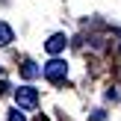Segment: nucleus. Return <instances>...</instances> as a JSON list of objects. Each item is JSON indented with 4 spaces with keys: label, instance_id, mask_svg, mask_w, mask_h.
Returning a JSON list of instances; mask_svg holds the SVG:
<instances>
[{
    "label": "nucleus",
    "instance_id": "nucleus-1",
    "mask_svg": "<svg viewBox=\"0 0 121 121\" xmlns=\"http://www.w3.org/2000/svg\"><path fill=\"white\" fill-rule=\"evenodd\" d=\"M44 77L53 83V86H59V83H65V77H68V65H65L62 59H56V56H53L50 62L44 65Z\"/></svg>",
    "mask_w": 121,
    "mask_h": 121
},
{
    "label": "nucleus",
    "instance_id": "nucleus-2",
    "mask_svg": "<svg viewBox=\"0 0 121 121\" xmlns=\"http://www.w3.org/2000/svg\"><path fill=\"white\" fill-rule=\"evenodd\" d=\"M15 104L21 106V109H35V106H39V92H35L33 86L15 89Z\"/></svg>",
    "mask_w": 121,
    "mask_h": 121
},
{
    "label": "nucleus",
    "instance_id": "nucleus-3",
    "mask_svg": "<svg viewBox=\"0 0 121 121\" xmlns=\"http://www.w3.org/2000/svg\"><path fill=\"white\" fill-rule=\"evenodd\" d=\"M65 44H68V39H65L62 33H56V35H50V39H47V53H53V56H56V53H62L65 50Z\"/></svg>",
    "mask_w": 121,
    "mask_h": 121
},
{
    "label": "nucleus",
    "instance_id": "nucleus-4",
    "mask_svg": "<svg viewBox=\"0 0 121 121\" xmlns=\"http://www.w3.org/2000/svg\"><path fill=\"white\" fill-rule=\"evenodd\" d=\"M12 39H15V33H12V27H9L6 21H0V47H6V44L12 41Z\"/></svg>",
    "mask_w": 121,
    "mask_h": 121
},
{
    "label": "nucleus",
    "instance_id": "nucleus-5",
    "mask_svg": "<svg viewBox=\"0 0 121 121\" xmlns=\"http://www.w3.org/2000/svg\"><path fill=\"white\" fill-rule=\"evenodd\" d=\"M21 74L27 77V80H30V77H35V74H39V68H35V62H30V59H27V62H24V68H21Z\"/></svg>",
    "mask_w": 121,
    "mask_h": 121
},
{
    "label": "nucleus",
    "instance_id": "nucleus-6",
    "mask_svg": "<svg viewBox=\"0 0 121 121\" xmlns=\"http://www.w3.org/2000/svg\"><path fill=\"white\" fill-rule=\"evenodd\" d=\"M9 121H27V118H24L18 109H12V112H9Z\"/></svg>",
    "mask_w": 121,
    "mask_h": 121
}]
</instances>
